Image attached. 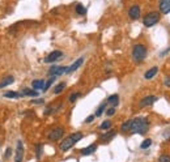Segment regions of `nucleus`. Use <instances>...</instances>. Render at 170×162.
Masks as SVG:
<instances>
[{
    "label": "nucleus",
    "mask_w": 170,
    "mask_h": 162,
    "mask_svg": "<svg viewBox=\"0 0 170 162\" xmlns=\"http://www.w3.org/2000/svg\"><path fill=\"white\" fill-rule=\"evenodd\" d=\"M149 129V122L147 118H135L131 119V126H130V133H140L144 135Z\"/></svg>",
    "instance_id": "1"
},
{
    "label": "nucleus",
    "mask_w": 170,
    "mask_h": 162,
    "mask_svg": "<svg viewBox=\"0 0 170 162\" xmlns=\"http://www.w3.org/2000/svg\"><path fill=\"white\" fill-rule=\"evenodd\" d=\"M84 137V135H82V132H75V133H72V135H69L68 137H65L62 143H60V150L62 152H67L71 148L75 145V144L77 141H80V140Z\"/></svg>",
    "instance_id": "2"
},
{
    "label": "nucleus",
    "mask_w": 170,
    "mask_h": 162,
    "mask_svg": "<svg viewBox=\"0 0 170 162\" xmlns=\"http://www.w3.org/2000/svg\"><path fill=\"white\" fill-rule=\"evenodd\" d=\"M147 56V47L141 45V43H137V45L134 46L132 49V58L135 62H143Z\"/></svg>",
    "instance_id": "3"
},
{
    "label": "nucleus",
    "mask_w": 170,
    "mask_h": 162,
    "mask_svg": "<svg viewBox=\"0 0 170 162\" xmlns=\"http://www.w3.org/2000/svg\"><path fill=\"white\" fill-rule=\"evenodd\" d=\"M160 21V12H156V11H152L149 13H147L143 19V24L145 28H152L154 26L157 22Z\"/></svg>",
    "instance_id": "4"
},
{
    "label": "nucleus",
    "mask_w": 170,
    "mask_h": 162,
    "mask_svg": "<svg viewBox=\"0 0 170 162\" xmlns=\"http://www.w3.org/2000/svg\"><path fill=\"white\" fill-rule=\"evenodd\" d=\"M64 135V128L63 127H55V128H52L50 132H49V140L51 141H58L59 139H62Z\"/></svg>",
    "instance_id": "5"
},
{
    "label": "nucleus",
    "mask_w": 170,
    "mask_h": 162,
    "mask_svg": "<svg viewBox=\"0 0 170 162\" xmlns=\"http://www.w3.org/2000/svg\"><path fill=\"white\" fill-rule=\"evenodd\" d=\"M60 58H63V52L59 51V50H55L45 58V63H54V62H56V60H59Z\"/></svg>",
    "instance_id": "6"
},
{
    "label": "nucleus",
    "mask_w": 170,
    "mask_h": 162,
    "mask_svg": "<svg viewBox=\"0 0 170 162\" xmlns=\"http://www.w3.org/2000/svg\"><path fill=\"white\" fill-rule=\"evenodd\" d=\"M140 15H141V9L137 4H135L128 9V16L131 20H139L140 19Z\"/></svg>",
    "instance_id": "7"
},
{
    "label": "nucleus",
    "mask_w": 170,
    "mask_h": 162,
    "mask_svg": "<svg viewBox=\"0 0 170 162\" xmlns=\"http://www.w3.org/2000/svg\"><path fill=\"white\" fill-rule=\"evenodd\" d=\"M67 68L68 67H58V65H52V67L49 69V76H60V75H64L67 72Z\"/></svg>",
    "instance_id": "8"
},
{
    "label": "nucleus",
    "mask_w": 170,
    "mask_h": 162,
    "mask_svg": "<svg viewBox=\"0 0 170 162\" xmlns=\"http://www.w3.org/2000/svg\"><path fill=\"white\" fill-rule=\"evenodd\" d=\"M23 160H24V145H23V141L19 140L17 141V148H16L15 162H23Z\"/></svg>",
    "instance_id": "9"
},
{
    "label": "nucleus",
    "mask_w": 170,
    "mask_h": 162,
    "mask_svg": "<svg viewBox=\"0 0 170 162\" xmlns=\"http://www.w3.org/2000/svg\"><path fill=\"white\" fill-rule=\"evenodd\" d=\"M157 97L156 95H148V97H144L140 102H139V106L140 107H148V106H152L154 102H156Z\"/></svg>",
    "instance_id": "10"
},
{
    "label": "nucleus",
    "mask_w": 170,
    "mask_h": 162,
    "mask_svg": "<svg viewBox=\"0 0 170 162\" xmlns=\"http://www.w3.org/2000/svg\"><path fill=\"white\" fill-rule=\"evenodd\" d=\"M160 12L164 15L170 13V0H160Z\"/></svg>",
    "instance_id": "11"
},
{
    "label": "nucleus",
    "mask_w": 170,
    "mask_h": 162,
    "mask_svg": "<svg viewBox=\"0 0 170 162\" xmlns=\"http://www.w3.org/2000/svg\"><path fill=\"white\" fill-rule=\"evenodd\" d=\"M82 63H84V59H82V58L77 59L76 62H75V63H73V64L71 65V67H69V68H67V72H65V73H67V75H69V73L75 72L77 68H80V67H81V64H82Z\"/></svg>",
    "instance_id": "12"
},
{
    "label": "nucleus",
    "mask_w": 170,
    "mask_h": 162,
    "mask_svg": "<svg viewBox=\"0 0 170 162\" xmlns=\"http://www.w3.org/2000/svg\"><path fill=\"white\" fill-rule=\"evenodd\" d=\"M21 93V97H38L39 93L34 89H23L20 91Z\"/></svg>",
    "instance_id": "13"
},
{
    "label": "nucleus",
    "mask_w": 170,
    "mask_h": 162,
    "mask_svg": "<svg viewBox=\"0 0 170 162\" xmlns=\"http://www.w3.org/2000/svg\"><path fill=\"white\" fill-rule=\"evenodd\" d=\"M95 150H97V144H92V145L86 146L81 150V154L82 156H89V154H92V153H94Z\"/></svg>",
    "instance_id": "14"
},
{
    "label": "nucleus",
    "mask_w": 170,
    "mask_h": 162,
    "mask_svg": "<svg viewBox=\"0 0 170 162\" xmlns=\"http://www.w3.org/2000/svg\"><path fill=\"white\" fill-rule=\"evenodd\" d=\"M157 72H158V67H152L151 69H148L145 72V75H144V78H147V80H151V78H153Z\"/></svg>",
    "instance_id": "15"
},
{
    "label": "nucleus",
    "mask_w": 170,
    "mask_h": 162,
    "mask_svg": "<svg viewBox=\"0 0 170 162\" xmlns=\"http://www.w3.org/2000/svg\"><path fill=\"white\" fill-rule=\"evenodd\" d=\"M107 103L110 105L111 107L118 106V103H119V97H118V94H113V95H110V97L107 98Z\"/></svg>",
    "instance_id": "16"
},
{
    "label": "nucleus",
    "mask_w": 170,
    "mask_h": 162,
    "mask_svg": "<svg viewBox=\"0 0 170 162\" xmlns=\"http://www.w3.org/2000/svg\"><path fill=\"white\" fill-rule=\"evenodd\" d=\"M3 95L5 98H12V99H19V98H21V93H19V91H12V90L5 91Z\"/></svg>",
    "instance_id": "17"
},
{
    "label": "nucleus",
    "mask_w": 170,
    "mask_h": 162,
    "mask_svg": "<svg viewBox=\"0 0 170 162\" xmlns=\"http://www.w3.org/2000/svg\"><path fill=\"white\" fill-rule=\"evenodd\" d=\"M43 86H45V81L43 80H34L33 82H32V88L34 90H42L43 89Z\"/></svg>",
    "instance_id": "18"
},
{
    "label": "nucleus",
    "mask_w": 170,
    "mask_h": 162,
    "mask_svg": "<svg viewBox=\"0 0 170 162\" xmlns=\"http://www.w3.org/2000/svg\"><path fill=\"white\" fill-rule=\"evenodd\" d=\"M116 135V131H114V129H111V131H109L107 133H105V135H102L101 136V140L102 141H109V140H111L113 137H114Z\"/></svg>",
    "instance_id": "19"
},
{
    "label": "nucleus",
    "mask_w": 170,
    "mask_h": 162,
    "mask_svg": "<svg viewBox=\"0 0 170 162\" xmlns=\"http://www.w3.org/2000/svg\"><path fill=\"white\" fill-rule=\"evenodd\" d=\"M13 81H15V78H13L12 76H8L5 80L0 82V89H2V88H5V86H8V85H11V84H13Z\"/></svg>",
    "instance_id": "20"
},
{
    "label": "nucleus",
    "mask_w": 170,
    "mask_h": 162,
    "mask_svg": "<svg viewBox=\"0 0 170 162\" xmlns=\"http://www.w3.org/2000/svg\"><path fill=\"white\" fill-rule=\"evenodd\" d=\"M55 78H56V76H51L50 80L47 81V82H45V86H43V89H42V90H43V91H47V90H49V89H50V86H51L52 84H54Z\"/></svg>",
    "instance_id": "21"
},
{
    "label": "nucleus",
    "mask_w": 170,
    "mask_h": 162,
    "mask_svg": "<svg viewBox=\"0 0 170 162\" xmlns=\"http://www.w3.org/2000/svg\"><path fill=\"white\" fill-rule=\"evenodd\" d=\"M76 13H77V15L84 16L86 13V8L82 5V4H77V5H76Z\"/></svg>",
    "instance_id": "22"
},
{
    "label": "nucleus",
    "mask_w": 170,
    "mask_h": 162,
    "mask_svg": "<svg viewBox=\"0 0 170 162\" xmlns=\"http://www.w3.org/2000/svg\"><path fill=\"white\" fill-rule=\"evenodd\" d=\"M64 88H65V82H60V84H58V85L54 88V93H55V94L62 93V91L64 90Z\"/></svg>",
    "instance_id": "23"
},
{
    "label": "nucleus",
    "mask_w": 170,
    "mask_h": 162,
    "mask_svg": "<svg viewBox=\"0 0 170 162\" xmlns=\"http://www.w3.org/2000/svg\"><path fill=\"white\" fill-rule=\"evenodd\" d=\"M111 126H113L111 120H105V122H102V123H101L99 128L103 129V131H107V129H110V127H111Z\"/></svg>",
    "instance_id": "24"
},
{
    "label": "nucleus",
    "mask_w": 170,
    "mask_h": 162,
    "mask_svg": "<svg viewBox=\"0 0 170 162\" xmlns=\"http://www.w3.org/2000/svg\"><path fill=\"white\" fill-rule=\"evenodd\" d=\"M105 109H106V103H103V105H101L98 109H97V111H95V114H94V116H101L102 114H103V111H105Z\"/></svg>",
    "instance_id": "25"
},
{
    "label": "nucleus",
    "mask_w": 170,
    "mask_h": 162,
    "mask_svg": "<svg viewBox=\"0 0 170 162\" xmlns=\"http://www.w3.org/2000/svg\"><path fill=\"white\" fill-rule=\"evenodd\" d=\"M130 126H131V119L130 120H127V122H124L123 124H122V132H128L130 131Z\"/></svg>",
    "instance_id": "26"
},
{
    "label": "nucleus",
    "mask_w": 170,
    "mask_h": 162,
    "mask_svg": "<svg viewBox=\"0 0 170 162\" xmlns=\"http://www.w3.org/2000/svg\"><path fill=\"white\" fill-rule=\"evenodd\" d=\"M151 145H152V140L151 139H147V140H144V141L141 143L140 148H141V149H147V148H149Z\"/></svg>",
    "instance_id": "27"
},
{
    "label": "nucleus",
    "mask_w": 170,
    "mask_h": 162,
    "mask_svg": "<svg viewBox=\"0 0 170 162\" xmlns=\"http://www.w3.org/2000/svg\"><path fill=\"white\" fill-rule=\"evenodd\" d=\"M80 95H81V93H80V91H76V93H73V94H71V95H69L68 101H69V102H75V101H76L78 97H80Z\"/></svg>",
    "instance_id": "28"
},
{
    "label": "nucleus",
    "mask_w": 170,
    "mask_h": 162,
    "mask_svg": "<svg viewBox=\"0 0 170 162\" xmlns=\"http://www.w3.org/2000/svg\"><path fill=\"white\" fill-rule=\"evenodd\" d=\"M114 114H115V107H110V109H109V110L106 111V115H107V116H113Z\"/></svg>",
    "instance_id": "29"
},
{
    "label": "nucleus",
    "mask_w": 170,
    "mask_h": 162,
    "mask_svg": "<svg viewBox=\"0 0 170 162\" xmlns=\"http://www.w3.org/2000/svg\"><path fill=\"white\" fill-rule=\"evenodd\" d=\"M160 162H170V157L169 156H161Z\"/></svg>",
    "instance_id": "30"
},
{
    "label": "nucleus",
    "mask_w": 170,
    "mask_h": 162,
    "mask_svg": "<svg viewBox=\"0 0 170 162\" xmlns=\"http://www.w3.org/2000/svg\"><path fill=\"white\" fill-rule=\"evenodd\" d=\"M12 154V148H8L7 152H5V154H4V158H9Z\"/></svg>",
    "instance_id": "31"
},
{
    "label": "nucleus",
    "mask_w": 170,
    "mask_h": 162,
    "mask_svg": "<svg viewBox=\"0 0 170 162\" xmlns=\"http://www.w3.org/2000/svg\"><path fill=\"white\" fill-rule=\"evenodd\" d=\"M45 101H43L42 98H39V99H33L32 101V103H34V105H42Z\"/></svg>",
    "instance_id": "32"
},
{
    "label": "nucleus",
    "mask_w": 170,
    "mask_h": 162,
    "mask_svg": "<svg viewBox=\"0 0 170 162\" xmlns=\"http://www.w3.org/2000/svg\"><path fill=\"white\" fill-rule=\"evenodd\" d=\"M94 118H95L94 115H89V116L85 119V123H92V122L94 120Z\"/></svg>",
    "instance_id": "33"
},
{
    "label": "nucleus",
    "mask_w": 170,
    "mask_h": 162,
    "mask_svg": "<svg viewBox=\"0 0 170 162\" xmlns=\"http://www.w3.org/2000/svg\"><path fill=\"white\" fill-rule=\"evenodd\" d=\"M41 154H42V145H38L37 146V157L38 158L41 157Z\"/></svg>",
    "instance_id": "34"
},
{
    "label": "nucleus",
    "mask_w": 170,
    "mask_h": 162,
    "mask_svg": "<svg viewBox=\"0 0 170 162\" xmlns=\"http://www.w3.org/2000/svg\"><path fill=\"white\" fill-rule=\"evenodd\" d=\"M164 84H165V86H168V88H170V76H168L166 78H165Z\"/></svg>",
    "instance_id": "35"
}]
</instances>
